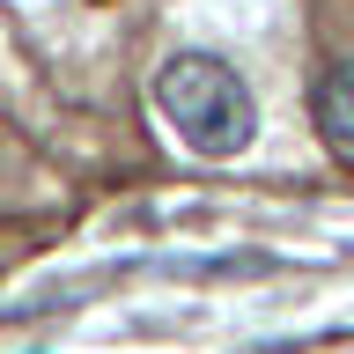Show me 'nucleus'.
Instances as JSON below:
<instances>
[{"label":"nucleus","instance_id":"nucleus-1","mask_svg":"<svg viewBox=\"0 0 354 354\" xmlns=\"http://www.w3.org/2000/svg\"><path fill=\"white\" fill-rule=\"evenodd\" d=\"M155 104H162V118L177 126V140L192 155H207V162L243 155L251 133H259L251 88H243L236 66L214 59V52H170V59L155 66Z\"/></svg>","mask_w":354,"mask_h":354},{"label":"nucleus","instance_id":"nucleus-2","mask_svg":"<svg viewBox=\"0 0 354 354\" xmlns=\"http://www.w3.org/2000/svg\"><path fill=\"white\" fill-rule=\"evenodd\" d=\"M317 126L339 155H354V59L325 66V82H317Z\"/></svg>","mask_w":354,"mask_h":354}]
</instances>
